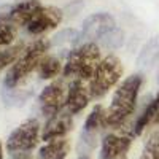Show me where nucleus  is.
<instances>
[{
  "label": "nucleus",
  "instance_id": "1",
  "mask_svg": "<svg viewBox=\"0 0 159 159\" xmlns=\"http://www.w3.org/2000/svg\"><path fill=\"white\" fill-rule=\"evenodd\" d=\"M142 81H143L142 75L137 73V75L127 76L118 86V89L115 91V94L111 97L110 107L105 110L103 127L118 129L130 118V115L135 111L137 97H139V91L142 88Z\"/></svg>",
  "mask_w": 159,
  "mask_h": 159
},
{
  "label": "nucleus",
  "instance_id": "2",
  "mask_svg": "<svg viewBox=\"0 0 159 159\" xmlns=\"http://www.w3.org/2000/svg\"><path fill=\"white\" fill-rule=\"evenodd\" d=\"M100 62H102L100 48L94 42H88L70 51L62 73L67 78L72 76L73 80L89 81L96 75Z\"/></svg>",
  "mask_w": 159,
  "mask_h": 159
},
{
  "label": "nucleus",
  "instance_id": "3",
  "mask_svg": "<svg viewBox=\"0 0 159 159\" xmlns=\"http://www.w3.org/2000/svg\"><path fill=\"white\" fill-rule=\"evenodd\" d=\"M48 49H49V42H46L43 38L35 40L32 45L24 48V51L21 52L18 61L13 64L10 67V70L7 72L5 88L13 89L15 86H18L24 78H27V75L40 65L42 59L46 56Z\"/></svg>",
  "mask_w": 159,
  "mask_h": 159
},
{
  "label": "nucleus",
  "instance_id": "4",
  "mask_svg": "<svg viewBox=\"0 0 159 159\" xmlns=\"http://www.w3.org/2000/svg\"><path fill=\"white\" fill-rule=\"evenodd\" d=\"M123 76V64L116 56L108 54L103 57L96 75L89 80L91 99H102L107 92L118 84Z\"/></svg>",
  "mask_w": 159,
  "mask_h": 159
},
{
  "label": "nucleus",
  "instance_id": "5",
  "mask_svg": "<svg viewBox=\"0 0 159 159\" xmlns=\"http://www.w3.org/2000/svg\"><path fill=\"white\" fill-rule=\"evenodd\" d=\"M42 139V126L35 118L25 119L10 134L7 140V151L10 154L21 151H32Z\"/></svg>",
  "mask_w": 159,
  "mask_h": 159
},
{
  "label": "nucleus",
  "instance_id": "6",
  "mask_svg": "<svg viewBox=\"0 0 159 159\" xmlns=\"http://www.w3.org/2000/svg\"><path fill=\"white\" fill-rule=\"evenodd\" d=\"M116 27V21L110 13H94L89 18L84 19L81 27V38L88 42H96L102 40L108 32H111Z\"/></svg>",
  "mask_w": 159,
  "mask_h": 159
},
{
  "label": "nucleus",
  "instance_id": "7",
  "mask_svg": "<svg viewBox=\"0 0 159 159\" xmlns=\"http://www.w3.org/2000/svg\"><path fill=\"white\" fill-rule=\"evenodd\" d=\"M65 92L64 86L57 81L48 84L38 96V105H40V111L43 116L49 118L52 115H56L65 108Z\"/></svg>",
  "mask_w": 159,
  "mask_h": 159
},
{
  "label": "nucleus",
  "instance_id": "8",
  "mask_svg": "<svg viewBox=\"0 0 159 159\" xmlns=\"http://www.w3.org/2000/svg\"><path fill=\"white\" fill-rule=\"evenodd\" d=\"M62 10L57 7H42L37 15L30 19V22L25 25L29 34L32 35H42L51 29L57 27V25L62 22Z\"/></svg>",
  "mask_w": 159,
  "mask_h": 159
},
{
  "label": "nucleus",
  "instance_id": "9",
  "mask_svg": "<svg viewBox=\"0 0 159 159\" xmlns=\"http://www.w3.org/2000/svg\"><path fill=\"white\" fill-rule=\"evenodd\" d=\"M72 116L67 110H62L56 115H52L48 118V121L45 124V127L42 129V140L43 142H49L54 139H62L72 130L73 121Z\"/></svg>",
  "mask_w": 159,
  "mask_h": 159
},
{
  "label": "nucleus",
  "instance_id": "10",
  "mask_svg": "<svg viewBox=\"0 0 159 159\" xmlns=\"http://www.w3.org/2000/svg\"><path fill=\"white\" fill-rule=\"evenodd\" d=\"M42 7L43 5L40 0H19V2H16L13 7L8 8L7 15L2 18L8 19L16 27H22V25L25 27Z\"/></svg>",
  "mask_w": 159,
  "mask_h": 159
},
{
  "label": "nucleus",
  "instance_id": "11",
  "mask_svg": "<svg viewBox=\"0 0 159 159\" xmlns=\"http://www.w3.org/2000/svg\"><path fill=\"white\" fill-rule=\"evenodd\" d=\"M91 99L89 86L83 84V80H73L69 86L67 97H65V110L70 115H78L81 113Z\"/></svg>",
  "mask_w": 159,
  "mask_h": 159
},
{
  "label": "nucleus",
  "instance_id": "12",
  "mask_svg": "<svg viewBox=\"0 0 159 159\" xmlns=\"http://www.w3.org/2000/svg\"><path fill=\"white\" fill-rule=\"evenodd\" d=\"M132 143V134L123 135V134H108L102 140L100 148V159H119L126 156V153L130 148Z\"/></svg>",
  "mask_w": 159,
  "mask_h": 159
},
{
  "label": "nucleus",
  "instance_id": "13",
  "mask_svg": "<svg viewBox=\"0 0 159 159\" xmlns=\"http://www.w3.org/2000/svg\"><path fill=\"white\" fill-rule=\"evenodd\" d=\"M103 118H105V110L102 105H96L91 110V113L88 115L86 121H84V127H83V134H81V142L88 143L89 148L92 150L96 147L94 137L99 132L100 127H103Z\"/></svg>",
  "mask_w": 159,
  "mask_h": 159
},
{
  "label": "nucleus",
  "instance_id": "14",
  "mask_svg": "<svg viewBox=\"0 0 159 159\" xmlns=\"http://www.w3.org/2000/svg\"><path fill=\"white\" fill-rule=\"evenodd\" d=\"M70 153V142L62 137L45 142V145L38 151L40 159H65Z\"/></svg>",
  "mask_w": 159,
  "mask_h": 159
},
{
  "label": "nucleus",
  "instance_id": "15",
  "mask_svg": "<svg viewBox=\"0 0 159 159\" xmlns=\"http://www.w3.org/2000/svg\"><path fill=\"white\" fill-rule=\"evenodd\" d=\"M157 110H159V94L153 100H150V103L145 107L142 115L137 118V121L134 124V129H132V134H134V135H140L150 124H153L154 118L157 115Z\"/></svg>",
  "mask_w": 159,
  "mask_h": 159
},
{
  "label": "nucleus",
  "instance_id": "16",
  "mask_svg": "<svg viewBox=\"0 0 159 159\" xmlns=\"http://www.w3.org/2000/svg\"><path fill=\"white\" fill-rule=\"evenodd\" d=\"M159 59V37H153L143 45L140 54L137 57V64L140 67H151Z\"/></svg>",
  "mask_w": 159,
  "mask_h": 159
},
{
  "label": "nucleus",
  "instance_id": "17",
  "mask_svg": "<svg viewBox=\"0 0 159 159\" xmlns=\"http://www.w3.org/2000/svg\"><path fill=\"white\" fill-rule=\"evenodd\" d=\"M37 72H38V76L42 80H52L56 78L61 72H64L62 65L59 62L57 57L54 56H45L40 62V65L37 67Z\"/></svg>",
  "mask_w": 159,
  "mask_h": 159
},
{
  "label": "nucleus",
  "instance_id": "18",
  "mask_svg": "<svg viewBox=\"0 0 159 159\" xmlns=\"http://www.w3.org/2000/svg\"><path fill=\"white\" fill-rule=\"evenodd\" d=\"M24 51V45L18 43V45H13V46H7L3 51H0V72L3 69H7L8 65H13L18 57L21 56V52Z\"/></svg>",
  "mask_w": 159,
  "mask_h": 159
},
{
  "label": "nucleus",
  "instance_id": "19",
  "mask_svg": "<svg viewBox=\"0 0 159 159\" xmlns=\"http://www.w3.org/2000/svg\"><path fill=\"white\" fill-rule=\"evenodd\" d=\"M16 29V25L11 24L8 19L0 18V46H10L15 42Z\"/></svg>",
  "mask_w": 159,
  "mask_h": 159
},
{
  "label": "nucleus",
  "instance_id": "20",
  "mask_svg": "<svg viewBox=\"0 0 159 159\" xmlns=\"http://www.w3.org/2000/svg\"><path fill=\"white\" fill-rule=\"evenodd\" d=\"M139 159H159V129L148 139Z\"/></svg>",
  "mask_w": 159,
  "mask_h": 159
},
{
  "label": "nucleus",
  "instance_id": "21",
  "mask_svg": "<svg viewBox=\"0 0 159 159\" xmlns=\"http://www.w3.org/2000/svg\"><path fill=\"white\" fill-rule=\"evenodd\" d=\"M123 37H124V34H123V30H119V29H113L111 32H108L107 35H105L103 38H102V43H103V46L105 48H110V49H116V48H119L123 45Z\"/></svg>",
  "mask_w": 159,
  "mask_h": 159
},
{
  "label": "nucleus",
  "instance_id": "22",
  "mask_svg": "<svg viewBox=\"0 0 159 159\" xmlns=\"http://www.w3.org/2000/svg\"><path fill=\"white\" fill-rule=\"evenodd\" d=\"M76 37H78L76 30L67 29V30L59 32V34L54 37V43H56V45H62V43H65V42H72V40H75Z\"/></svg>",
  "mask_w": 159,
  "mask_h": 159
},
{
  "label": "nucleus",
  "instance_id": "23",
  "mask_svg": "<svg viewBox=\"0 0 159 159\" xmlns=\"http://www.w3.org/2000/svg\"><path fill=\"white\" fill-rule=\"evenodd\" d=\"M11 159H32V154L30 151H21V153L11 154Z\"/></svg>",
  "mask_w": 159,
  "mask_h": 159
},
{
  "label": "nucleus",
  "instance_id": "24",
  "mask_svg": "<svg viewBox=\"0 0 159 159\" xmlns=\"http://www.w3.org/2000/svg\"><path fill=\"white\" fill-rule=\"evenodd\" d=\"M153 124H159V110H157V115H156V118H154Z\"/></svg>",
  "mask_w": 159,
  "mask_h": 159
},
{
  "label": "nucleus",
  "instance_id": "25",
  "mask_svg": "<svg viewBox=\"0 0 159 159\" xmlns=\"http://www.w3.org/2000/svg\"><path fill=\"white\" fill-rule=\"evenodd\" d=\"M0 159H3V150H2V143H0Z\"/></svg>",
  "mask_w": 159,
  "mask_h": 159
},
{
  "label": "nucleus",
  "instance_id": "26",
  "mask_svg": "<svg viewBox=\"0 0 159 159\" xmlns=\"http://www.w3.org/2000/svg\"><path fill=\"white\" fill-rule=\"evenodd\" d=\"M76 159H91L89 156H86V154H83V156H80V157H76Z\"/></svg>",
  "mask_w": 159,
  "mask_h": 159
},
{
  "label": "nucleus",
  "instance_id": "27",
  "mask_svg": "<svg viewBox=\"0 0 159 159\" xmlns=\"http://www.w3.org/2000/svg\"><path fill=\"white\" fill-rule=\"evenodd\" d=\"M157 83H159V70H157Z\"/></svg>",
  "mask_w": 159,
  "mask_h": 159
},
{
  "label": "nucleus",
  "instance_id": "28",
  "mask_svg": "<svg viewBox=\"0 0 159 159\" xmlns=\"http://www.w3.org/2000/svg\"><path fill=\"white\" fill-rule=\"evenodd\" d=\"M119 159H126V156H123V157H119Z\"/></svg>",
  "mask_w": 159,
  "mask_h": 159
},
{
  "label": "nucleus",
  "instance_id": "29",
  "mask_svg": "<svg viewBox=\"0 0 159 159\" xmlns=\"http://www.w3.org/2000/svg\"><path fill=\"white\" fill-rule=\"evenodd\" d=\"M38 159H40V157H38Z\"/></svg>",
  "mask_w": 159,
  "mask_h": 159
}]
</instances>
